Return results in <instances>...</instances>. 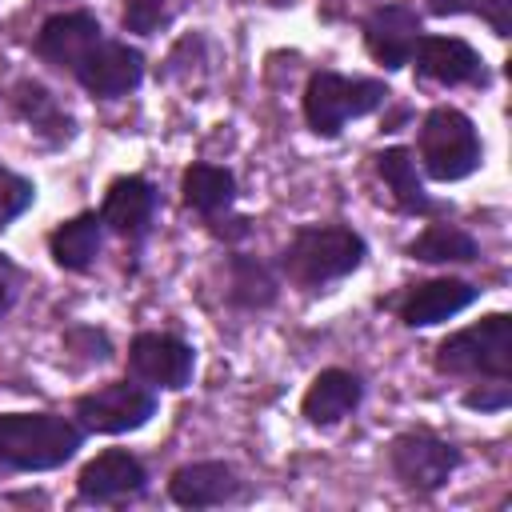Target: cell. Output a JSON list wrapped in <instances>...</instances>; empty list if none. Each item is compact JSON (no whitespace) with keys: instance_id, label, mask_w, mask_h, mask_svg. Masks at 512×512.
I'll return each mask as SVG.
<instances>
[{"instance_id":"484cf974","label":"cell","mask_w":512,"mask_h":512,"mask_svg":"<svg viewBox=\"0 0 512 512\" xmlns=\"http://www.w3.org/2000/svg\"><path fill=\"white\" fill-rule=\"evenodd\" d=\"M64 348H68V352H80L84 364H104V360L112 356L108 336H104L100 328H88V324L68 328V332H64Z\"/></svg>"},{"instance_id":"8fae6325","label":"cell","mask_w":512,"mask_h":512,"mask_svg":"<svg viewBox=\"0 0 512 512\" xmlns=\"http://www.w3.org/2000/svg\"><path fill=\"white\" fill-rule=\"evenodd\" d=\"M144 488H148V468L128 448H108L92 456L76 476V492L88 504H116V500L140 496Z\"/></svg>"},{"instance_id":"ba28073f","label":"cell","mask_w":512,"mask_h":512,"mask_svg":"<svg viewBox=\"0 0 512 512\" xmlns=\"http://www.w3.org/2000/svg\"><path fill=\"white\" fill-rule=\"evenodd\" d=\"M72 80H76L88 96H96V100L128 96V92L140 88V80H144V52L132 48L128 40H108V36H100V40L88 48V56L76 64Z\"/></svg>"},{"instance_id":"44dd1931","label":"cell","mask_w":512,"mask_h":512,"mask_svg":"<svg viewBox=\"0 0 512 512\" xmlns=\"http://www.w3.org/2000/svg\"><path fill=\"white\" fill-rule=\"evenodd\" d=\"M376 176L384 180V188L392 192V200H396L400 212H408V216L436 212V204L428 200L424 180H420L416 160H412L408 148H384V152H376Z\"/></svg>"},{"instance_id":"ac0fdd59","label":"cell","mask_w":512,"mask_h":512,"mask_svg":"<svg viewBox=\"0 0 512 512\" xmlns=\"http://www.w3.org/2000/svg\"><path fill=\"white\" fill-rule=\"evenodd\" d=\"M360 400H364V384H360L356 372H348V368H324L308 384V392L300 400V416L308 424H316V428H332L344 416H352L360 408Z\"/></svg>"},{"instance_id":"f546056e","label":"cell","mask_w":512,"mask_h":512,"mask_svg":"<svg viewBox=\"0 0 512 512\" xmlns=\"http://www.w3.org/2000/svg\"><path fill=\"white\" fill-rule=\"evenodd\" d=\"M0 280H16V264L4 252H0Z\"/></svg>"},{"instance_id":"7402d4cb","label":"cell","mask_w":512,"mask_h":512,"mask_svg":"<svg viewBox=\"0 0 512 512\" xmlns=\"http://www.w3.org/2000/svg\"><path fill=\"white\" fill-rule=\"evenodd\" d=\"M276 276L264 260L248 256V252H232L228 256V300L244 312H260L276 304Z\"/></svg>"},{"instance_id":"ffe728a7","label":"cell","mask_w":512,"mask_h":512,"mask_svg":"<svg viewBox=\"0 0 512 512\" xmlns=\"http://www.w3.org/2000/svg\"><path fill=\"white\" fill-rule=\"evenodd\" d=\"M180 192H184V204H188L196 216L216 220V216H224V212L232 208V200H236V176H232L228 168H220V164L196 160V164L184 168Z\"/></svg>"},{"instance_id":"603a6c76","label":"cell","mask_w":512,"mask_h":512,"mask_svg":"<svg viewBox=\"0 0 512 512\" xmlns=\"http://www.w3.org/2000/svg\"><path fill=\"white\" fill-rule=\"evenodd\" d=\"M408 256L420 260V264H472L480 256V244L472 232H464L460 224H428L412 244H408Z\"/></svg>"},{"instance_id":"4316f807","label":"cell","mask_w":512,"mask_h":512,"mask_svg":"<svg viewBox=\"0 0 512 512\" xmlns=\"http://www.w3.org/2000/svg\"><path fill=\"white\" fill-rule=\"evenodd\" d=\"M120 24H124V32L152 36V32L164 24V0H124Z\"/></svg>"},{"instance_id":"4fadbf2b","label":"cell","mask_w":512,"mask_h":512,"mask_svg":"<svg viewBox=\"0 0 512 512\" xmlns=\"http://www.w3.org/2000/svg\"><path fill=\"white\" fill-rule=\"evenodd\" d=\"M476 300H480V288L476 284H468L460 276H436V280L412 284L404 292V300L396 304V316L408 328H432V324L452 320L456 312H464Z\"/></svg>"},{"instance_id":"5bb4252c","label":"cell","mask_w":512,"mask_h":512,"mask_svg":"<svg viewBox=\"0 0 512 512\" xmlns=\"http://www.w3.org/2000/svg\"><path fill=\"white\" fill-rule=\"evenodd\" d=\"M100 20L92 12H56L36 32V56L60 72H76V64L88 56V48L100 40Z\"/></svg>"},{"instance_id":"9c48e42d","label":"cell","mask_w":512,"mask_h":512,"mask_svg":"<svg viewBox=\"0 0 512 512\" xmlns=\"http://www.w3.org/2000/svg\"><path fill=\"white\" fill-rule=\"evenodd\" d=\"M192 368H196L192 344L172 332H140L128 344V372L148 388L180 392V388H188Z\"/></svg>"},{"instance_id":"e0dca14e","label":"cell","mask_w":512,"mask_h":512,"mask_svg":"<svg viewBox=\"0 0 512 512\" xmlns=\"http://www.w3.org/2000/svg\"><path fill=\"white\" fill-rule=\"evenodd\" d=\"M8 100H12V112L48 144V148H64L72 136H76V120H72V112L40 84V80H16L12 84V92H8Z\"/></svg>"},{"instance_id":"9a60e30c","label":"cell","mask_w":512,"mask_h":512,"mask_svg":"<svg viewBox=\"0 0 512 512\" xmlns=\"http://www.w3.org/2000/svg\"><path fill=\"white\" fill-rule=\"evenodd\" d=\"M152 216H156V188L144 180V176H116L104 192V204H100V220L104 228H112L116 236L140 244L152 228Z\"/></svg>"},{"instance_id":"277c9868","label":"cell","mask_w":512,"mask_h":512,"mask_svg":"<svg viewBox=\"0 0 512 512\" xmlns=\"http://www.w3.org/2000/svg\"><path fill=\"white\" fill-rule=\"evenodd\" d=\"M388 84L368 76H340V72H312L304 84V120L316 136L332 140L344 132L348 120H360L388 104Z\"/></svg>"},{"instance_id":"7c38bea8","label":"cell","mask_w":512,"mask_h":512,"mask_svg":"<svg viewBox=\"0 0 512 512\" xmlns=\"http://www.w3.org/2000/svg\"><path fill=\"white\" fill-rule=\"evenodd\" d=\"M416 72L432 84H444V88H456V84H488V68H484V56L460 40V36H420L412 60Z\"/></svg>"},{"instance_id":"d4e9b609","label":"cell","mask_w":512,"mask_h":512,"mask_svg":"<svg viewBox=\"0 0 512 512\" xmlns=\"http://www.w3.org/2000/svg\"><path fill=\"white\" fill-rule=\"evenodd\" d=\"M32 204H36V184L28 176H20V172H12V168L0 164V232L16 216H24Z\"/></svg>"},{"instance_id":"f1b7e54d","label":"cell","mask_w":512,"mask_h":512,"mask_svg":"<svg viewBox=\"0 0 512 512\" xmlns=\"http://www.w3.org/2000/svg\"><path fill=\"white\" fill-rule=\"evenodd\" d=\"M8 308H12V280H0V320Z\"/></svg>"},{"instance_id":"83f0119b","label":"cell","mask_w":512,"mask_h":512,"mask_svg":"<svg viewBox=\"0 0 512 512\" xmlns=\"http://www.w3.org/2000/svg\"><path fill=\"white\" fill-rule=\"evenodd\" d=\"M508 400H512V384L508 380H488V384L464 392V408H472V412H504Z\"/></svg>"},{"instance_id":"7a4b0ae2","label":"cell","mask_w":512,"mask_h":512,"mask_svg":"<svg viewBox=\"0 0 512 512\" xmlns=\"http://www.w3.org/2000/svg\"><path fill=\"white\" fill-rule=\"evenodd\" d=\"M368 256V244L348 224H304L292 232V240L280 252V272L296 288H328L344 276H352Z\"/></svg>"},{"instance_id":"3957f363","label":"cell","mask_w":512,"mask_h":512,"mask_svg":"<svg viewBox=\"0 0 512 512\" xmlns=\"http://www.w3.org/2000/svg\"><path fill=\"white\" fill-rule=\"evenodd\" d=\"M436 372L444 376H480V380H508L512 376V316L492 312L436 344L432 356Z\"/></svg>"},{"instance_id":"2e32d148","label":"cell","mask_w":512,"mask_h":512,"mask_svg":"<svg viewBox=\"0 0 512 512\" xmlns=\"http://www.w3.org/2000/svg\"><path fill=\"white\" fill-rule=\"evenodd\" d=\"M168 496L180 508H216L240 496V476L224 460H192L172 472Z\"/></svg>"},{"instance_id":"5b68a950","label":"cell","mask_w":512,"mask_h":512,"mask_svg":"<svg viewBox=\"0 0 512 512\" xmlns=\"http://www.w3.org/2000/svg\"><path fill=\"white\" fill-rule=\"evenodd\" d=\"M420 168L424 176L440 180V184H452V180H464L480 168L484 160V144H480V132L476 124L460 112V108H432L420 124Z\"/></svg>"},{"instance_id":"8992f818","label":"cell","mask_w":512,"mask_h":512,"mask_svg":"<svg viewBox=\"0 0 512 512\" xmlns=\"http://www.w3.org/2000/svg\"><path fill=\"white\" fill-rule=\"evenodd\" d=\"M388 468H392V476H396L400 488L428 496V492H440L452 480V472L460 468V448L448 444L436 432L412 428V432L392 436V444H388Z\"/></svg>"},{"instance_id":"d6986e66","label":"cell","mask_w":512,"mask_h":512,"mask_svg":"<svg viewBox=\"0 0 512 512\" xmlns=\"http://www.w3.org/2000/svg\"><path fill=\"white\" fill-rule=\"evenodd\" d=\"M104 244V220L100 212H80L48 232V252L64 272H88Z\"/></svg>"},{"instance_id":"52a82bcc","label":"cell","mask_w":512,"mask_h":512,"mask_svg":"<svg viewBox=\"0 0 512 512\" xmlns=\"http://www.w3.org/2000/svg\"><path fill=\"white\" fill-rule=\"evenodd\" d=\"M152 416H156V392L148 384L112 380V384H100V388L76 396V420L84 432L120 436V432L144 428Z\"/></svg>"},{"instance_id":"cb8c5ba5","label":"cell","mask_w":512,"mask_h":512,"mask_svg":"<svg viewBox=\"0 0 512 512\" xmlns=\"http://www.w3.org/2000/svg\"><path fill=\"white\" fill-rule=\"evenodd\" d=\"M432 16H480L500 40L512 32V0H428Z\"/></svg>"},{"instance_id":"6da1fadb","label":"cell","mask_w":512,"mask_h":512,"mask_svg":"<svg viewBox=\"0 0 512 512\" xmlns=\"http://www.w3.org/2000/svg\"><path fill=\"white\" fill-rule=\"evenodd\" d=\"M84 448V428L60 412H0V480L52 472Z\"/></svg>"},{"instance_id":"30bf717a","label":"cell","mask_w":512,"mask_h":512,"mask_svg":"<svg viewBox=\"0 0 512 512\" xmlns=\"http://www.w3.org/2000/svg\"><path fill=\"white\" fill-rule=\"evenodd\" d=\"M360 32H364L368 56H372L376 64H384L388 72L404 68V64L412 60L420 36H424V32H420V16H416V8H408V4H380V8H372V12L364 16Z\"/></svg>"}]
</instances>
